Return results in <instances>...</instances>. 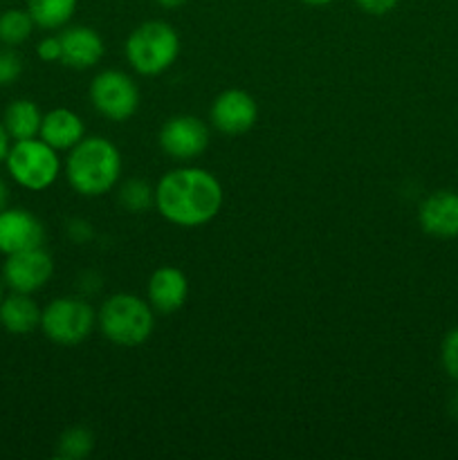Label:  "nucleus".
<instances>
[{
    "instance_id": "nucleus-26",
    "label": "nucleus",
    "mask_w": 458,
    "mask_h": 460,
    "mask_svg": "<svg viewBox=\"0 0 458 460\" xmlns=\"http://www.w3.org/2000/svg\"><path fill=\"white\" fill-rule=\"evenodd\" d=\"M67 234H70L72 241L84 243L85 238H90V234H92V229H90V225L85 223V220H72L70 227H67Z\"/></svg>"
},
{
    "instance_id": "nucleus-19",
    "label": "nucleus",
    "mask_w": 458,
    "mask_h": 460,
    "mask_svg": "<svg viewBox=\"0 0 458 460\" xmlns=\"http://www.w3.org/2000/svg\"><path fill=\"white\" fill-rule=\"evenodd\" d=\"M36 22L30 16L27 9L12 7L0 12V45H7V48H18V45L25 43L27 39L34 31Z\"/></svg>"
},
{
    "instance_id": "nucleus-6",
    "label": "nucleus",
    "mask_w": 458,
    "mask_h": 460,
    "mask_svg": "<svg viewBox=\"0 0 458 460\" xmlns=\"http://www.w3.org/2000/svg\"><path fill=\"white\" fill-rule=\"evenodd\" d=\"M97 326V313L81 296H58L40 310V331L58 346H76Z\"/></svg>"
},
{
    "instance_id": "nucleus-17",
    "label": "nucleus",
    "mask_w": 458,
    "mask_h": 460,
    "mask_svg": "<svg viewBox=\"0 0 458 460\" xmlns=\"http://www.w3.org/2000/svg\"><path fill=\"white\" fill-rule=\"evenodd\" d=\"M3 126L12 142L18 139H31L39 137L40 133V121H43V112L36 106L31 99H13L3 115Z\"/></svg>"
},
{
    "instance_id": "nucleus-13",
    "label": "nucleus",
    "mask_w": 458,
    "mask_h": 460,
    "mask_svg": "<svg viewBox=\"0 0 458 460\" xmlns=\"http://www.w3.org/2000/svg\"><path fill=\"white\" fill-rule=\"evenodd\" d=\"M61 63L72 70H90L97 66L106 54L101 34L92 27L72 25L61 30Z\"/></svg>"
},
{
    "instance_id": "nucleus-12",
    "label": "nucleus",
    "mask_w": 458,
    "mask_h": 460,
    "mask_svg": "<svg viewBox=\"0 0 458 460\" xmlns=\"http://www.w3.org/2000/svg\"><path fill=\"white\" fill-rule=\"evenodd\" d=\"M418 223L434 238H458V193L452 189L429 193L418 207Z\"/></svg>"
},
{
    "instance_id": "nucleus-28",
    "label": "nucleus",
    "mask_w": 458,
    "mask_h": 460,
    "mask_svg": "<svg viewBox=\"0 0 458 460\" xmlns=\"http://www.w3.org/2000/svg\"><path fill=\"white\" fill-rule=\"evenodd\" d=\"M153 3H157L160 7H164V9H175V7H182L187 0H153Z\"/></svg>"
},
{
    "instance_id": "nucleus-3",
    "label": "nucleus",
    "mask_w": 458,
    "mask_h": 460,
    "mask_svg": "<svg viewBox=\"0 0 458 460\" xmlns=\"http://www.w3.org/2000/svg\"><path fill=\"white\" fill-rule=\"evenodd\" d=\"M97 326L108 341L135 349L148 341L155 331V310L146 299L130 292L108 296L97 313Z\"/></svg>"
},
{
    "instance_id": "nucleus-5",
    "label": "nucleus",
    "mask_w": 458,
    "mask_h": 460,
    "mask_svg": "<svg viewBox=\"0 0 458 460\" xmlns=\"http://www.w3.org/2000/svg\"><path fill=\"white\" fill-rule=\"evenodd\" d=\"M4 166H7L9 178L27 191L49 189L57 182L63 169L57 148H52L40 137L13 142L4 157Z\"/></svg>"
},
{
    "instance_id": "nucleus-25",
    "label": "nucleus",
    "mask_w": 458,
    "mask_h": 460,
    "mask_svg": "<svg viewBox=\"0 0 458 460\" xmlns=\"http://www.w3.org/2000/svg\"><path fill=\"white\" fill-rule=\"evenodd\" d=\"M368 16H386L400 4V0H353Z\"/></svg>"
},
{
    "instance_id": "nucleus-7",
    "label": "nucleus",
    "mask_w": 458,
    "mask_h": 460,
    "mask_svg": "<svg viewBox=\"0 0 458 460\" xmlns=\"http://www.w3.org/2000/svg\"><path fill=\"white\" fill-rule=\"evenodd\" d=\"M90 103L106 119L128 121L139 108V88L130 75L121 70H103L90 81Z\"/></svg>"
},
{
    "instance_id": "nucleus-21",
    "label": "nucleus",
    "mask_w": 458,
    "mask_h": 460,
    "mask_svg": "<svg viewBox=\"0 0 458 460\" xmlns=\"http://www.w3.org/2000/svg\"><path fill=\"white\" fill-rule=\"evenodd\" d=\"M94 449V436L85 427H72V429L63 431L58 438L57 454L58 458L66 460H81L90 456Z\"/></svg>"
},
{
    "instance_id": "nucleus-1",
    "label": "nucleus",
    "mask_w": 458,
    "mask_h": 460,
    "mask_svg": "<svg viewBox=\"0 0 458 460\" xmlns=\"http://www.w3.org/2000/svg\"><path fill=\"white\" fill-rule=\"evenodd\" d=\"M223 184L202 166H180L160 178L155 209L175 227H202L220 214Z\"/></svg>"
},
{
    "instance_id": "nucleus-23",
    "label": "nucleus",
    "mask_w": 458,
    "mask_h": 460,
    "mask_svg": "<svg viewBox=\"0 0 458 460\" xmlns=\"http://www.w3.org/2000/svg\"><path fill=\"white\" fill-rule=\"evenodd\" d=\"M440 359H443L445 373L454 382H458V328L445 335L443 346H440Z\"/></svg>"
},
{
    "instance_id": "nucleus-18",
    "label": "nucleus",
    "mask_w": 458,
    "mask_h": 460,
    "mask_svg": "<svg viewBox=\"0 0 458 460\" xmlns=\"http://www.w3.org/2000/svg\"><path fill=\"white\" fill-rule=\"evenodd\" d=\"M79 0H25V9L40 30H63L72 21Z\"/></svg>"
},
{
    "instance_id": "nucleus-4",
    "label": "nucleus",
    "mask_w": 458,
    "mask_h": 460,
    "mask_svg": "<svg viewBox=\"0 0 458 460\" xmlns=\"http://www.w3.org/2000/svg\"><path fill=\"white\" fill-rule=\"evenodd\" d=\"M180 57V34L171 22L146 21L126 39V61L137 75H164Z\"/></svg>"
},
{
    "instance_id": "nucleus-20",
    "label": "nucleus",
    "mask_w": 458,
    "mask_h": 460,
    "mask_svg": "<svg viewBox=\"0 0 458 460\" xmlns=\"http://www.w3.org/2000/svg\"><path fill=\"white\" fill-rule=\"evenodd\" d=\"M117 198H119V205L124 207L130 214H144L151 207H155V187L146 182V180H126V182L119 184V191H117Z\"/></svg>"
},
{
    "instance_id": "nucleus-31",
    "label": "nucleus",
    "mask_w": 458,
    "mask_h": 460,
    "mask_svg": "<svg viewBox=\"0 0 458 460\" xmlns=\"http://www.w3.org/2000/svg\"><path fill=\"white\" fill-rule=\"evenodd\" d=\"M3 296H4V281L3 277H0V301H3Z\"/></svg>"
},
{
    "instance_id": "nucleus-9",
    "label": "nucleus",
    "mask_w": 458,
    "mask_h": 460,
    "mask_svg": "<svg viewBox=\"0 0 458 460\" xmlns=\"http://www.w3.org/2000/svg\"><path fill=\"white\" fill-rule=\"evenodd\" d=\"M54 274V261L43 247L34 250H22L16 254L4 256L3 263V281L12 292L22 295H34L43 290Z\"/></svg>"
},
{
    "instance_id": "nucleus-27",
    "label": "nucleus",
    "mask_w": 458,
    "mask_h": 460,
    "mask_svg": "<svg viewBox=\"0 0 458 460\" xmlns=\"http://www.w3.org/2000/svg\"><path fill=\"white\" fill-rule=\"evenodd\" d=\"M9 146H12V137H9L7 130H4V126H3V121H0V164H3L4 157H7Z\"/></svg>"
},
{
    "instance_id": "nucleus-30",
    "label": "nucleus",
    "mask_w": 458,
    "mask_h": 460,
    "mask_svg": "<svg viewBox=\"0 0 458 460\" xmlns=\"http://www.w3.org/2000/svg\"><path fill=\"white\" fill-rule=\"evenodd\" d=\"M301 3L310 4V7H326V4L337 3V0H301Z\"/></svg>"
},
{
    "instance_id": "nucleus-14",
    "label": "nucleus",
    "mask_w": 458,
    "mask_h": 460,
    "mask_svg": "<svg viewBox=\"0 0 458 460\" xmlns=\"http://www.w3.org/2000/svg\"><path fill=\"white\" fill-rule=\"evenodd\" d=\"M189 299V279L182 270L171 268H157L148 279L146 288V301L151 308L160 314H171L175 310L182 308Z\"/></svg>"
},
{
    "instance_id": "nucleus-11",
    "label": "nucleus",
    "mask_w": 458,
    "mask_h": 460,
    "mask_svg": "<svg viewBox=\"0 0 458 460\" xmlns=\"http://www.w3.org/2000/svg\"><path fill=\"white\" fill-rule=\"evenodd\" d=\"M43 241L45 227L31 211L21 207H4L0 211V254L43 247Z\"/></svg>"
},
{
    "instance_id": "nucleus-8",
    "label": "nucleus",
    "mask_w": 458,
    "mask_h": 460,
    "mask_svg": "<svg viewBox=\"0 0 458 460\" xmlns=\"http://www.w3.org/2000/svg\"><path fill=\"white\" fill-rule=\"evenodd\" d=\"M160 148L175 162H193L209 148V126L196 115H175L160 128Z\"/></svg>"
},
{
    "instance_id": "nucleus-24",
    "label": "nucleus",
    "mask_w": 458,
    "mask_h": 460,
    "mask_svg": "<svg viewBox=\"0 0 458 460\" xmlns=\"http://www.w3.org/2000/svg\"><path fill=\"white\" fill-rule=\"evenodd\" d=\"M36 54H39L40 61L45 63H54V61H61V39L57 36H45L36 43Z\"/></svg>"
},
{
    "instance_id": "nucleus-15",
    "label": "nucleus",
    "mask_w": 458,
    "mask_h": 460,
    "mask_svg": "<svg viewBox=\"0 0 458 460\" xmlns=\"http://www.w3.org/2000/svg\"><path fill=\"white\" fill-rule=\"evenodd\" d=\"M39 137L57 151H72L85 137V124L79 112L70 108H54L43 115Z\"/></svg>"
},
{
    "instance_id": "nucleus-10",
    "label": "nucleus",
    "mask_w": 458,
    "mask_h": 460,
    "mask_svg": "<svg viewBox=\"0 0 458 460\" xmlns=\"http://www.w3.org/2000/svg\"><path fill=\"white\" fill-rule=\"evenodd\" d=\"M209 119L218 133L236 137V135L254 128L256 119H259V106L250 93L229 88L214 99L209 108Z\"/></svg>"
},
{
    "instance_id": "nucleus-2",
    "label": "nucleus",
    "mask_w": 458,
    "mask_h": 460,
    "mask_svg": "<svg viewBox=\"0 0 458 460\" xmlns=\"http://www.w3.org/2000/svg\"><path fill=\"white\" fill-rule=\"evenodd\" d=\"M66 178L79 196L97 198L112 191L121 178V153L110 139L85 135L67 151Z\"/></svg>"
},
{
    "instance_id": "nucleus-16",
    "label": "nucleus",
    "mask_w": 458,
    "mask_h": 460,
    "mask_svg": "<svg viewBox=\"0 0 458 460\" xmlns=\"http://www.w3.org/2000/svg\"><path fill=\"white\" fill-rule=\"evenodd\" d=\"M40 310L31 295L12 292L0 301V326L9 335H30L40 328Z\"/></svg>"
},
{
    "instance_id": "nucleus-29",
    "label": "nucleus",
    "mask_w": 458,
    "mask_h": 460,
    "mask_svg": "<svg viewBox=\"0 0 458 460\" xmlns=\"http://www.w3.org/2000/svg\"><path fill=\"white\" fill-rule=\"evenodd\" d=\"M7 198H9V191H7V184H4V180L0 178V211L7 207Z\"/></svg>"
},
{
    "instance_id": "nucleus-22",
    "label": "nucleus",
    "mask_w": 458,
    "mask_h": 460,
    "mask_svg": "<svg viewBox=\"0 0 458 460\" xmlns=\"http://www.w3.org/2000/svg\"><path fill=\"white\" fill-rule=\"evenodd\" d=\"M22 75V58L13 48H0V85H9Z\"/></svg>"
}]
</instances>
